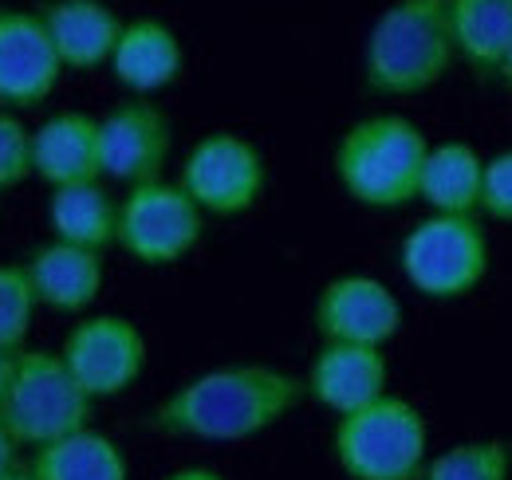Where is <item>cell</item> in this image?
<instances>
[{"instance_id": "1", "label": "cell", "mask_w": 512, "mask_h": 480, "mask_svg": "<svg viewBox=\"0 0 512 480\" xmlns=\"http://www.w3.org/2000/svg\"><path fill=\"white\" fill-rule=\"evenodd\" d=\"M308 394V382L268 362L213 366L166 394L150 425L166 437L190 441H249L280 425Z\"/></svg>"}, {"instance_id": "2", "label": "cell", "mask_w": 512, "mask_h": 480, "mask_svg": "<svg viewBox=\"0 0 512 480\" xmlns=\"http://www.w3.org/2000/svg\"><path fill=\"white\" fill-rule=\"evenodd\" d=\"M457 56L446 0H394L363 44V83L383 99L422 95Z\"/></svg>"}, {"instance_id": "3", "label": "cell", "mask_w": 512, "mask_h": 480, "mask_svg": "<svg viewBox=\"0 0 512 480\" xmlns=\"http://www.w3.org/2000/svg\"><path fill=\"white\" fill-rule=\"evenodd\" d=\"M430 142L406 115H367L335 142V178L367 209H402L418 201Z\"/></svg>"}, {"instance_id": "4", "label": "cell", "mask_w": 512, "mask_h": 480, "mask_svg": "<svg viewBox=\"0 0 512 480\" xmlns=\"http://www.w3.org/2000/svg\"><path fill=\"white\" fill-rule=\"evenodd\" d=\"M331 453L351 480H418L430 461V429L414 402L386 394L335 418Z\"/></svg>"}, {"instance_id": "5", "label": "cell", "mask_w": 512, "mask_h": 480, "mask_svg": "<svg viewBox=\"0 0 512 480\" xmlns=\"http://www.w3.org/2000/svg\"><path fill=\"white\" fill-rule=\"evenodd\" d=\"M91 398L67 370L60 351L24 347L12 366V382L0 402V421L16 445L44 449L60 437H71L91 425Z\"/></svg>"}, {"instance_id": "6", "label": "cell", "mask_w": 512, "mask_h": 480, "mask_svg": "<svg viewBox=\"0 0 512 480\" xmlns=\"http://www.w3.org/2000/svg\"><path fill=\"white\" fill-rule=\"evenodd\" d=\"M402 276L426 300H461L489 272V240L473 217L430 213L398 248Z\"/></svg>"}, {"instance_id": "7", "label": "cell", "mask_w": 512, "mask_h": 480, "mask_svg": "<svg viewBox=\"0 0 512 480\" xmlns=\"http://www.w3.org/2000/svg\"><path fill=\"white\" fill-rule=\"evenodd\" d=\"M205 233V213L178 181L130 185L119 197V248L146 268H166L190 256Z\"/></svg>"}, {"instance_id": "8", "label": "cell", "mask_w": 512, "mask_h": 480, "mask_svg": "<svg viewBox=\"0 0 512 480\" xmlns=\"http://www.w3.org/2000/svg\"><path fill=\"white\" fill-rule=\"evenodd\" d=\"M178 185L205 217H241L264 197L268 170L245 134L213 130L186 154Z\"/></svg>"}, {"instance_id": "9", "label": "cell", "mask_w": 512, "mask_h": 480, "mask_svg": "<svg viewBox=\"0 0 512 480\" xmlns=\"http://www.w3.org/2000/svg\"><path fill=\"white\" fill-rule=\"evenodd\" d=\"M67 370L83 386L91 402L119 398L146 370V339L127 315H87L67 331L64 347Z\"/></svg>"}, {"instance_id": "10", "label": "cell", "mask_w": 512, "mask_h": 480, "mask_svg": "<svg viewBox=\"0 0 512 480\" xmlns=\"http://www.w3.org/2000/svg\"><path fill=\"white\" fill-rule=\"evenodd\" d=\"M174 150V122L150 99L115 103L99 119V154H103V178L123 185L162 181V170Z\"/></svg>"}, {"instance_id": "11", "label": "cell", "mask_w": 512, "mask_h": 480, "mask_svg": "<svg viewBox=\"0 0 512 480\" xmlns=\"http://www.w3.org/2000/svg\"><path fill=\"white\" fill-rule=\"evenodd\" d=\"M64 75V60L32 8H0V107H40Z\"/></svg>"}, {"instance_id": "12", "label": "cell", "mask_w": 512, "mask_h": 480, "mask_svg": "<svg viewBox=\"0 0 512 480\" xmlns=\"http://www.w3.org/2000/svg\"><path fill=\"white\" fill-rule=\"evenodd\" d=\"M316 331L323 343L386 347L402 331V303L375 276H335L316 296Z\"/></svg>"}, {"instance_id": "13", "label": "cell", "mask_w": 512, "mask_h": 480, "mask_svg": "<svg viewBox=\"0 0 512 480\" xmlns=\"http://www.w3.org/2000/svg\"><path fill=\"white\" fill-rule=\"evenodd\" d=\"M308 398H316L335 418H347L371 402L386 398L390 390V366L383 347H359V343H323L308 366Z\"/></svg>"}, {"instance_id": "14", "label": "cell", "mask_w": 512, "mask_h": 480, "mask_svg": "<svg viewBox=\"0 0 512 480\" xmlns=\"http://www.w3.org/2000/svg\"><path fill=\"white\" fill-rule=\"evenodd\" d=\"M32 178L48 189L103 178L99 119L83 111H60L32 130Z\"/></svg>"}, {"instance_id": "15", "label": "cell", "mask_w": 512, "mask_h": 480, "mask_svg": "<svg viewBox=\"0 0 512 480\" xmlns=\"http://www.w3.org/2000/svg\"><path fill=\"white\" fill-rule=\"evenodd\" d=\"M64 67L71 71H91L103 67L115 56V44L123 36L119 12L107 0H48L36 8Z\"/></svg>"}, {"instance_id": "16", "label": "cell", "mask_w": 512, "mask_h": 480, "mask_svg": "<svg viewBox=\"0 0 512 480\" xmlns=\"http://www.w3.org/2000/svg\"><path fill=\"white\" fill-rule=\"evenodd\" d=\"M24 268H28L40 307H52L60 315L87 311L103 292V252H91V248L48 240L28 252Z\"/></svg>"}, {"instance_id": "17", "label": "cell", "mask_w": 512, "mask_h": 480, "mask_svg": "<svg viewBox=\"0 0 512 480\" xmlns=\"http://www.w3.org/2000/svg\"><path fill=\"white\" fill-rule=\"evenodd\" d=\"M182 67H186L182 40L166 20L138 16V20L123 24V36H119L115 56H111V71L130 95L146 99V95L178 83Z\"/></svg>"}, {"instance_id": "18", "label": "cell", "mask_w": 512, "mask_h": 480, "mask_svg": "<svg viewBox=\"0 0 512 480\" xmlns=\"http://www.w3.org/2000/svg\"><path fill=\"white\" fill-rule=\"evenodd\" d=\"M48 229H52V240L91 248V252H107L119 240V201L107 193L103 181L52 189Z\"/></svg>"}, {"instance_id": "19", "label": "cell", "mask_w": 512, "mask_h": 480, "mask_svg": "<svg viewBox=\"0 0 512 480\" xmlns=\"http://www.w3.org/2000/svg\"><path fill=\"white\" fill-rule=\"evenodd\" d=\"M481 189H485V158L469 142L430 146L418 201H426L434 213L473 217V209H481Z\"/></svg>"}, {"instance_id": "20", "label": "cell", "mask_w": 512, "mask_h": 480, "mask_svg": "<svg viewBox=\"0 0 512 480\" xmlns=\"http://www.w3.org/2000/svg\"><path fill=\"white\" fill-rule=\"evenodd\" d=\"M28 469L36 480H130L127 453L119 449V441L95 433L91 425L36 449Z\"/></svg>"}, {"instance_id": "21", "label": "cell", "mask_w": 512, "mask_h": 480, "mask_svg": "<svg viewBox=\"0 0 512 480\" xmlns=\"http://www.w3.org/2000/svg\"><path fill=\"white\" fill-rule=\"evenodd\" d=\"M457 56L477 71H501L512 48V0H446Z\"/></svg>"}, {"instance_id": "22", "label": "cell", "mask_w": 512, "mask_h": 480, "mask_svg": "<svg viewBox=\"0 0 512 480\" xmlns=\"http://www.w3.org/2000/svg\"><path fill=\"white\" fill-rule=\"evenodd\" d=\"M512 449L505 441L481 437V441H461L449 445L446 453L430 457L418 480H509Z\"/></svg>"}, {"instance_id": "23", "label": "cell", "mask_w": 512, "mask_h": 480, "mask_svg": "<svg viewBox=\"0 0 512 480\" xmlns=\"http://www.w3.org/2000/svg\"><path fill=\"white\" fill-rule=\"evenodd\" d=\"M36 288L28 280L24 264H0V347L4 351H24L32 315H36Z\"/></svg>"}, {"instance_id": "24", "label": "cell", "mask_w": 512, "mask_h": 480, "mask_svg": "<svg viewBox=\"0 0 512 480\" xmlns=\"http://www.w3.org/2000/svg\"><path fill=\"white\" fill-rule=\"evenodd\" d=\"M32 178V130L0 107V193Z\"/></svg>"}, {"instance_id": "25", "label": "cell", "mask_w": 512, "mask_h": 480, "mask_svg": "<svg viewBox=\"0 0 512 480\" xmlns=\"http://www.w3.org/2000/svg\"><path fill=\"white\" fill-rule=\"evenodd\" d=\"M481 209L493 221H512V150L485 158V189H481Z\"/></svg>"}, {"instance_id": "26", "label": "cell", "mask_w": 512, "mask_h": 480, "mask_svg": "<svg viewBox=\"0 0 512 480\" xmlns=\"http://www.w3.org/2000/svg\"><path fill=\"white\" fill-rule=\"evenodd\" d=\"M16 449H20V445H16V437H12V433H8V425L0 421V477H8L12 469H20Z\"/></svg>"}, {"instance_id": "27", "label": "cell", "mask_w": 512, "mask_h": 480, "mask_svg": "<svg viewBox=\"0 0 512 480\" xmlns=\"http://www.w3.org/2000/svg\"><path fill=\"white\" fill-rule=\"evenodd\" d=\"M166 480H225L217 469H209V465H186V469H178V473H170Z\"/></svg>"}, {"instance_id": "28", "label": "cell", "mask_w": 512, "mask_h": 480, "mask_svg": "<svg viewBox=\"0 0 512 480\" xmlns=\"http://www.w3.org/2000/svg\"><path fill=\"white\" fill-rule=\"evenodd\" d=\"M16 355H20V351H4V347H0V402H4V390H8V382H12Z\"/></svg>"}, {"instance_id": "29", "label": "cell", "mask_w": 512, "mask_h": 480, "mask_svg": "<svg viewBox=\"0 0 512 480\" xmlns=\"http://www.w3.org/2000/svg\"><path fill=\"white\" fill-rule=\"evenodd\" d=\"M0 480H36V477H32V469H24V465H20V469H12L8 477H0Z\"/></svg>"}, {"instance_id": "30", "label": "cell", "mask_w": 512, "mask_h": 480, "mask_svg": "<svg viewBox=\"0 0 512 480\" xmlns=\"http://www.w3.org/2000/svg\"><path fill=\"white\" fill-rule=\"evenodd\" d=\"M505 83H512V48H509V56H505V63H501V71H497Z\"/></svg>"}]
</instances>
